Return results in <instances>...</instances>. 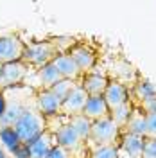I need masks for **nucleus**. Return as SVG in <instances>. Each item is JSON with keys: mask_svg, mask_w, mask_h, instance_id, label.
<instances>
[{"mask_svg": "<svg viewBox=\"0 0 156 158\" xmlns=\"http://www.w3.org/2000/svg\"><path fill=\"white\" fill-rule=\"evenodd\" d=\"M109 77L106 74H95V72H88L83 74L79 79V86L86 92L88 97H102V94L106 92Z\"/></svg>", "mask_w": 156, "mask_h": 158, "instance_id": "9b49d317", "label": "nucleus"}, {"mask_svg": "<svg viewBox=\"0 0 156 158\" xmlns=\"http://www.w3.org/2000/svg\"><path fill=\"white\" fill-rule=\"evenodd\" d=\"M52 65H54V69L61 74V77L63 79H68V81L79 83V79H81V76H83L81 70L77 69V65L74 63V59L70 58L67 52L59 54L58 58L52 61Z\"/></svg>", "mask_w": 156, "mask_h": 158, "instance_id": "ddd939ff", "label": "nucleus"}, {"mask_svg": "<svg viewBox=\"0 0 156 158\" xmlns=\"http://www.w3.org/2000/svg\"><path fill=\"white\" fill-rule=\"evenodd\" d=\"M120 137H122V129L111 120V117H106V118H101V120L92 122L88 146H93V148L115 146V148H118Z\"/></svg>", "mask_w": 156, "mask_h": 158, "instance_id": "7ed1b4c3", "label": "nucleus"}, {"mask_svg": "<svg viewBox=\"0 0 156 158\" xmlns=\"http://www.w3.org/2000/svg\"><path fill=\"white\" fill-rule=\"evenodd\" d=\"M0 90H2V88H0Z\"/></svg>", "mask_w": 156, "mask_h": 158, "instance_id": "7c9ffc66", "label": "nucleus"}, {"mask_svg": "<svg viewBox=\"0 0 156 158\" xmlns=\"http://www.w3.org/2000/svg\"><path fill=\"white\" fill-rule=\"evenodd\" d=\"M133 106H135V104H133ZM138 108L144 110V113H156V95H154V97L146 99L144 102H140V104H138Z\"/></svg>", "mask_w": 156, "mask_h": 158, "instance_id": "a878e982", "label": "nucleus"}, {"mask_svg": "<svg viewBox=\"0 0 156 158\" xmlns=\"http://www.w3.org/2000/svg\"><path fill=\"white\" fill-rule=\"evenodd\" d=\"M13 129L16 131L20 142L29 146L32 140H36L47 129V118L38 110H27L13 122Z\"/></svg>", "mask_w": 156, "mask_h": 158, "instance_id": "f03ea898", "label": "nucleus"}, {"mask_svg": "<svg viewBox=\"0 0 156 158\" xmlns=\"http://www.w3.org/2000/svg\"><path fill=\"white\" fill-rule=\"evenodd\" d=\"M6 108H7V102H6V94H4V90H0V118L4 117Z\"/></svg>", "mask_w": 156, "mask_h": 158, "instance_id": "c85d7f7f", "label": "nucleus"}, {"mask_svg": "<svg viewBox=\"0 0 156 158\" xmlns=\"http://www.w3.org/2000/svg\"><path fill=\"white\" fill-rule=\"evenodd\" d=\"M83 115L90 118L92 122H95V120L109 117V108H108V104L104 102L102 97H88L84 110H83Z\"/></svg>", "mask_w": 156, "mask_h": 158, "instance_id": "2eb2a0df", "label": "nucleus"}, {"mask_svg": "<svg viewBox=\"0 0 156 158\" xmlns=\"http://www.w3.org/2000/svg\"><path fill=\"white\" fill-rule=\"evenodd\" d=\"M142 148H144V137H137V135H127L122 133L120 137V144H118V151H126L129 156L140 158L142 155Z\"/></svg>", "mask_w": 156, "mask_h": 158, "instance_id": "f3484780", "label": "nucleus"}, {"mask_svg": "<svg viewBox=\"0 0 156 158\" xmlns=\"http://www.w3.org/2000/svg\"><path fill=\"white\" fill-rule=\"evenodd\" d=\"M67 50L59 45V40H45V41H32V43H25V52L22 61L32 67V69H41L45 65L52 63L59 54H63Z\"/></svg>", "mask_w": 156, "mask_h": 158, "instance_id": "f257e3e1", "label": "nucleus"}, {"mask_svg": "<svg viewBox=\"0 0 156 158\" xmlns=\"http://www.w3.org/2000/svg\"><path fill=\"white\" fill-rule=\"evenodd\" d=\"M154 95H156L154 85H151L149 81H146L144 77H140V76H138L137 83L133 85V92L129 94V101H131L135 106H138V104H140V102H144L146 99L154 97Z\"/></svg>", "mask_w": 156, "mask_h": 158, "instance_id": "dca6fc26", "label": "nucleus"}, {"mask_svg": "<svg viewBox=\"0 0 156 158\" xmlns=\"http://www.w3.org/2000/svg\"><path fill=\"white\" fill-rule=\"evenodd\" d=\"M0 158H7L6 156V151H4V148H2V144H0Z\"/></svg>", "mask_w": 156, "mask_h": 158, "instance_id": "c756f323", "label": "nucleus"}, {"mask_svg": "<svg viewBox=\"0 0 156 158\" xmlns=\"http://www.w3.org/2000/svg\"><path fill=\"white\" fill-rule=\"evenodd\" d=\"M25 52V41L18 36H0V67L22 61Z\"/></svg>", "mask_w": 156, "mask_h": 158, "instance_id": "423d86ee", "label": "nucleus"}, {"mask_svg": "<svg viewBox=\"0 0 156 158\" xmlns=\"http://www.w3.org/2000/svg\"><path fill=\"white\" fill-rule=\"evenodd\" d=\"M88 158H118V148L106 146V148H92Z\"/></svg>", "mask_w": 156, "mask_h": 158, "instance_id": "4be33fe9", "label": "nucleus"}, {"mask_svg": "<svg viewBox=\"0 0 156 158\" xmlns=\"http://www.w3.org/2000/svg\"><path fill=\"white\" fill-rule=\"evenodd\" d=\"M16 158H29V148H27V144H20L18 149L13 153Z\"/></svg>", "mask_w": 156, "mask_h": 158, "instance_id": "cd10ccee", "label": "nucleus"}, {"mask_svg": "<svg viewBox=\"0 0 156 158\" xmlns=\"http://www.w3.org/2000/svg\"><path fill=\"white\" fill-rule=\"evenodd\" d=\"M47 158H72V155H70L67 149H63L61 146H56V148L49 153V156Z\"/></svg>", "mask_w": 156, "mask_h": 158, "instance_id": "bb28decb", "label": "nucleus"}, {"mask_svg": "<svg viewBox=\"0 0 156 158\" xmlns=\"http://www.w3.org/2000/svg\"><path fill=\"white\" fill-rule=\"evenodd\" d=\"M0 144L4 149H7L11 153H14L18 149L22 142H20L16 131L13 129V126H0Z\"/></svg>", "mask_w": 156, "mask_h": 158, "instance_id": "6ab92c4d", "label": "nucleus"}, {"mask_svg": "<svg viewBox=\"0 0 156 158\" xmlns=\"http://www.w3.org/2000/svg\"><path fill=\"white\" fill-rule=\"evenodd\" d=\"M56 146H58L56 135L52 131H49V129H45L36 140H32L29 146H27L29 148V158H47L49 153Z\"/></svg>", "mask_w": 156, "mask_h": 158, "instance_id": "f8f14e48", "label": "nucleus"}, {"mask_svg": "<svg viewBox=\"0 0 156 158\" xmlns=\"http://www.w3.org/2000/svg\"><path fill=\"white\" fill-rule=\"evenodd\" d=\"M29 67L23 61H16V63H7L0 67V88H13L18 86L23 81L25 74H27Z\"/></svg>", "mask_w": 156, "mask_h": 158, "instance_id": "9d476101", "label": "nucleus"}, {"mask_svg": "<svg viewBox=\"0 0 156 158\" xmlns=\"http://www.w3.org/2000/svg\"><path fill=\"white\" fill-rule=\"evenodd\" d=\"M36 74H38L39 83H41V88H45V90L52 88L54 85H58L59 81H63L61 74L54 69V65H52V63H49V65H45V67L38 69V70H36Z\"/></svg>", "mask_w": 156, "mask_h": 158, "instance_id": "a211bd4d", "label": "nucleus"}, {"mask_svg": "<svg viewBox=\"0 0 156 158\" xmlns=\"http://www.w3.org/2000/svg\"><path fill=\"white\" fill-rule=\"evenodd\" d=\"M131 111H133V102L129 101V102H126L124 106H120V108L113 110V111L109 113V117H111V120L117 124L118 128L122 129V128H124V124L127 122L129 115H131Z\"/></svg>", "mask_w": 156, "mask_h": 158, "instance_id": "412c9836", "label": "nucleus"}, {"mask_svg": "<svg viewBox=\"0 0 156 158\" xmlns=\"http://www.w3.org/2000/svg\"><path fill=\"white\" fill-rule=\"evenodd\" d=\"M86 101H88L86 92L81 88L79 85H76V86L68 92V95L63 99L59 115L65 117V118H70V117H74V115H81L83 110H84Z\"/></svg>", "mask_w": 156, "mask_h": 158, "instance_id": "0eeeda50", "label": "nucleus"}, {"mask_svg": "<svg viewBox=\"0 0 156 158\" xmlns=\"http://www.w3.org/2000/svg\"><path fill=\"white\" fill-rule=\"evenodd\" d=\"M61 99L52 94L50 90L39 88L34 92V104H36V110L43 115L45 118H52L59 115V110H61Z\"/></svg>", "mask_w": 156, "mask_h": 158, "instance_id": "6e6552de", "label": "nucleus"}, {"mask_svg": "<svg viewBox=\"0 0 156 158\" xmlns=\"http://www.w3.org/2000/svg\"><path fill=\"white\" fill-rule=\"evenodd\" d=\"M102 99H104V102L109 108V113H111L113 110H117L120 106H124L126 102H129V90L122 81L109 79L106 92L102 94Z\"/></svg>", "mask_w": 156, "mask_h": 158, "instance_id": "1a4fd4ad", "label": "nucleus"}, {"mask_svg": "<svg viewBox=\"0 0 156 158\" xmlns=\"http://www.w3.org/2000/svg\"><path fill=\"white\" fill-rule=\"evenodd\" d=\"M54 135H56L58 146H61L63 149H67L70 155H72V158H88V155H90L88 142H84L83 138L79 137L77 133H76V129L72 128L68 122H65Z\"/></svg>", "mask_w": 156, "mask_h": 158, "instance_id": "20e7f679", "label": "nucleus"}, {"mask_svg": "<svg viewBox=\"0 0 156 158\" xmlns=\"http://www.w3.org/2000/svg\"><path fill=\"white\" fill-rule=\"evenodd\" d=\"M156 138V113H146V137Z\"/></svg>", "mask_w": 156, "mask_h": 158, "instance_id": "393cba45", "label": "nucleus"}, {"mask_svg": "<svg viewBox=\"0 0 156 158\" xmlns=\"http://www.w3.org/2000/svg\"><path fill=\"white\" fill-rule=\"evenodd\" d=\"M140 158H156V138H144Z\"/></svg>", "mask_w": 156, "mask_h": 158, "instance_id": "b1692460", "label": "nucleus"}, {"mask_svg": "<svg viewBox=\"0 0 156 158\" xmlns=\"http://www.w3.org/2000/svg\"><path fill=\"white\" fill-rule=\"evenodd\" d=\"M122 133L146 137V113H144V110L138 108V106H133V111L127 118V122L124 124Z\"/></svg>", "mask_w": 156, "mask_h": 158, "instance_id": "4468645a", "label": "nucleus"}, {"mask_svg": "<svg viewBox=\"0 0 156 158\" xmlns=\"http://www.w3.org/2000/svg\"><path fill=\"white\" fill-rule=\"evenodd\" d=\"M67 122L76 129V133H77L84 142H88V138H90V129H92V120H90V118H86L83 113H81V115L70 117Z\"/></svg>", "mask_w": 156, "mask_h": 158, "instance_id": "aec40b11", "label": "nucleus"}, {"mask_svg": "<svg viewBox=\"0 0 156 158\" xmlns=\"http://www.w3.org/2000/svg\"><path fill=\"white\" fill-rule=\"evenodd\" d=\"M67 54L74 59L81 74H88L97 63V50L90 43H76L70 49H67Z\"/></svg>", "mask_w": 156, "mask_h": 158, "instance_id": "39448f33", "label": "nucleus"}, {"mask_svg": "<svg viewBox=\"0 0 156 158\" xmlns=\"http://www.w3.org/2000/svg\"><path fill=\"white\" fill-rule=\"evenodd\" d=\"M76 85H77V83H74V81L63 79V81H59L58 85H54V86H52V88H49V90L52 92V94H56V95H58V97L61 99V101H63V99L68 95V92H70L72 88H74Z\"/></svg>", "mask_w": 156, "mask_h": 158, "instance_id": "5701e85b", "label": "nucleus"}]
</instances>
